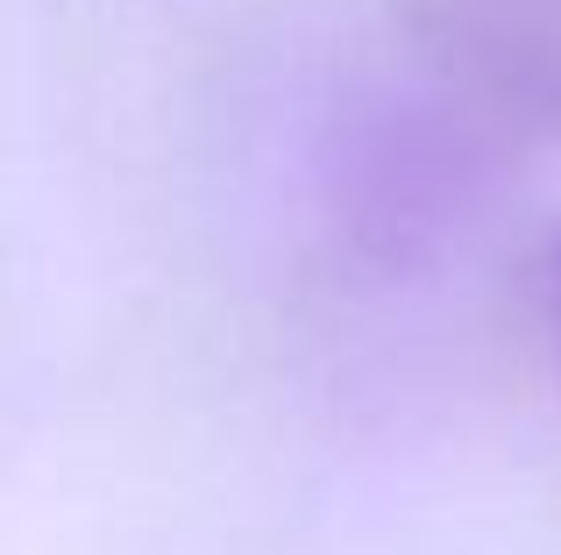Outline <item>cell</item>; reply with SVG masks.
Instances as JSON below:
<instances>
[{
	"label": "cell",
	"mask_w": 561,
	"mask_h": 555,
	"mask_svg": "<svg viewBox=\"0 0 561 555\" xmlns=\"http://www.w3.org/2000/svg\"><path fill=\"white\" fill-rule=\"evenodd\" d=\"M448 93L505 128H561V0H405Z\"/></svg>",
	"instance_id": "cell-1"
},
{
	"label": "cell",
	"mask_w": 561,
	"mask_h": 555,
	"mask_svg": "<svg viewBox=\"0 0 561 555\" xmlns=\"http://www.w3.org/2000/svg\"><path fill=\"white\" fill-rule=\"evenodd\" d=\"M554 342H561V250H554Z\"/></svg>",
	"instance_id": "cell-2"
}]
</instances>
